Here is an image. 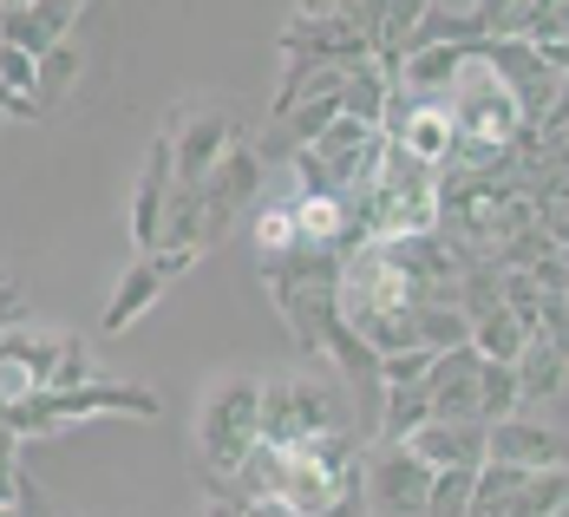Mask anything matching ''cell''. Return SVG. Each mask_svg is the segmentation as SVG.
Here are the masks:
<instances>
[{"mask_svg":"<svg viewBox=\"0 0 569 517\" xmlns=\"http://www.w3.org/2000/svg\"><path fill=\"white\" fill-rule=\"evenodd\" d=\"M262 446V380L256 374H223L197 400V478L203 491L236 485V471Z\"/></svg>","mask_w":569,"mask_h":517,"instance_id":"obj_1","label":"cell"},{"mask_svg":"<svg viewBox=\"0 0 569 517\" xmlns=\"http://www.w3.org/2000/svg\"><path fill=\"white\" fill-rule=\"evenodd\" d=\"M328 439H360V419L347 412V394L308 374H276L262 380V446L276 453H301V446H328Z\"/></svg>","mask_w":569,"mask_h":517,"instance_id":"obj_2","label":"cell"},{"mask_svg":"<svg viewBox=\"0 0 569 517\" xmlns=\"http://www.w3.org/2000/svg\"><path fill=\"white\" fill-rule=\"evenodd\" d=\"M353 223H360V242H406V236L439 230V171L387 145V165L373 190L353 203Z\"/></svg>","mask_w":569,"mask_h":517,"instance_id":"obj_3","label":"cell"},{"mask_svg":"<svg viewBox=\"0 0 569 517\" xmlns=\"http://www.w3.org/2000/svg\"><path fill=\"white\" fill-rule=\"evenodd\" d=\"M164 400L151 387H131V380H86V387H66V394H33L27 406L7 412V426L20 439H47V433H72L86 419H158Z\"/></svg>","mask_w":569,"mask_h":517,"instance_id":"obj_4","label":"cell"},{"mask_svg":"<svg viewBox=\"0 0 569 517\" xmlns=\"http://www.w3.org/2000/svg\"><path fill=\"white\" fill-rule=\"evenodd\" d=\"M373 27H380V7H360V0H341V7H295L282 27V59L288 66H367L373 59Z\"/></svg>","mask_w":569,"mask_h":517,"instance_id":"obj_5","label":"cell"},{"mask_svg":"<svg viewBox=\"0 0 569 517\" xmlns=\"http://www.w3.org/2000/svg\"><path fill=\"white\" fill-rule=\"evenodd\" d=\"M164 145H171L177 183H203V177L223 165V151L236 145V112H229L223 99H190V106L171 112Z\"/></svg>","mask_w":569,"mask_h":517,"instance_id":"obj_6","label":"cell"},{"mask_svg":"<svg viewBox=\"0 0 569 517\" xmlns=\"http://www.w3.org/2000/svg\"><path fill=\"white\" fill-rule=\"evenodd\" d=\"M360 498L367 517H426L432 465L412 459V446H373L360 453Z\"/></svg>","mask_w":569,"mask_h":517,"instance_id":"obj_7","label":"cell"},{"mask_svg":"<svg viewBox=\"0 0 569 517\" xmlns=\"http://www.w3.org/2000/svg\"><path fill=\"white\" fill-rule=\"evenodd\" d=\"M308 158H315V171L328 177L347 203H360V197L373 190L380 165H387V131H367V125H353V118H335V125L308 145Z\"/></svg>","mask_w":569,"mask_h":517,"instance_id":"obj_8","label":"cell"},{"mask_svg":"<svg viewBox=\"0 0 569 517\" xmlns=\"http://www.w3.org/2000/svg\"><path fill=\"white\" fill-rule=\"evenodd\" d=\"M183 269H197V256H183V249H158V256H138L124 276L112 282V295H106V315H99V328H106V341L112 335H131L158 301H164V288L183 276Z\"/></svg>","mask_w":569,"mask_h":517,"instance_id":"obj_9","label":"cell"},{"mask_svg":"<svg viewBox=\"0 0 569 517\" xmlns=\"http://www.w3.org/2000/svg\"><path fill=\"white\" fill-rule=\"evenodd\" d=\"M79 20H86L79 0H13V7H0V47H20V53L47 59L53 47L72 40Z\"/></svg>","mask_w":569,"mask_h":517,"instance_id":"obj_10","label":"cell"},{"mask_svg":"<svg viewBox=\"0 0 569 517\" xmlns=\"http://www.w3.org/2000/svg\"><path fill=\"white\" fill-rule=\"evenodd\" d=\"M171 190H177V165H171V145H164V131H158V145L144 151L138 183H131V242H138V256H158V236H164Z\"/></svg>","mask_w":569,"mask_h":517,"instance_id":"obj_11","label":"cell"},{"mask_svg":"<svg viewBox=\"0 0 569 517\" xmlns=\"http://www.w3.org/2000/svg\"><path fill=\"white\" fill-rule=\"evenodd\" d=\"M406 446L432 471H478L491 459V426H478V419H426Z\"/></svg>","mask_w":569,"mask_h":517,"instance_id":"obj_12","label":"cell"},{"mask_svg":"<svg viewBox=\"0 0 569 517\" xmlns=\"http://www.w3.org/2000/svg\"><path fill=\"white\" fill-rule=\"evenodd\" d=\"M491 459L517 465V471H557V465H569V439L557 433V426L517 412V419H505V426H491Z\"/></svg>","mask_w":569,"mask_h":517,"instance_id":"obj_13","label":"cell"},{"mask_svg":"<svg viewBox=\"0 0 569 517\" xmlns=\"http://www.w3.org/2000/svg\"><path fill=\"white\" fill-rule=\"evenodd\" d=\"M465 59L471 53H458V47H412V53L393 66V86L406 99H452Z\"/></svg>","mask_w":569,"mask_h":517,"instance_id":"obj_14","label":"cell"},{"mask_svg":"<svg viewBox=\"0 0 569 517\" xmlns=\"http://www.w3.org/2000/svg\"><path fill=\"white\" fill-rule=\"evenodd\" d=\"M517 400L523 406H550V400H569V360L543 335L523 341V360H517Z\"/></svg>","mask_w":569,"mask_h":517,"instance_id":"obj_15","label":"cell"},{"mask_svg":"<svg viewBox=\"0 0 569 517\" xmlns=\"http://www.w3.org/2000/svg\"><path fill=\"white\" fill-rule=\"evenodd\" d=\"M387 106H393V72L387 66H353L341 79V118H353V125H367V131H380L387 125Z\"/></svg>","mask_w":569,"mask_h":517,"instance_id":"obj_16","label":"cell"},{"mask_svg":"<svg viewBox=\"0 0 569 517\" xmlns=\"http://www.w3.org/2000/svg\"><path fill=\"white\" fill-rule=\"evenodd\" d=\"M530 335H537V328H523L511 308H498V315L471 321V354H478V360H491V367H517Z\"/></svg>","mask_w":569,"mask_h":517,"instance_id":"obj_17","label":"cell"},{"mask_svg":"<svg viewBox=\"0 0 569 517\" xmlns=\"http://www.w3.org/2000/svg\"><path fill=\"white\" fill-rule=\"evenodd\" d=\"M523 478L517 465L485 459L478 465V485H471V517H517V498H523Z\"/></svg>","mask_w":569,"mask_h":517,"instance_id":"obj_18","label":"cell"},{"mask_svg":"<svg viewBox=\"0 0 569 517\" xmlns=\"http://www.w3.org/2000/svg\"><path fill=\"white\" fill-rule=\"evenodd\" d=\"M530 223L550 236V249H569V177L537 171V183H530Z\"/></svg>","mask_w":569,"mask_h":517,"instance_id":"obj_19","label":"cell"},{"mask_svg":"<svg viewBox=\"0 0 569 517\" xmlns=\"http://www.w3.org/2000/svg\"><path fill=\"white\" fill-rule=\"evenodd\" d=\"M452 301H458V315H465V321L498 315V308H505V269H498V262H465Z\"/></svg>","mask_w":569,"mask_h":517,"instance_id":"obj_20","label":"cell"},{"mask_svg":"<svg viewBox=\"0 0 569 517\" xmlns=\"http://www.w3.org/2000/svg\"><path fill=\"white\" fill-rule=\"evenodd\" d=\"M412 335H419L426 354H452V347H471V321L458 308H446V301H419L412 308Z\"/></svg>","mask_w":569,"mask_h":517,"instance_id":"obj_21","label":"cell"},{"mask_svg":"<svg viewBox=\"0 0 569 517\" xmlns=\"http://www.w3.org/2000/svg\"><path fill=\"white\" fill-rule=\"evenodd\" d=\"M517 412H523V400H517V367L478 360V419H485V426H505Z\"/></svg>","mask_w":569,"mask_h":517,"instance_id":"obj_22","label":"cell"},{"mask_svg":"<svg viewBox=\"0 0 569 517\" xmlns=\"http://www.w3.org/2000/svg\"><path fill=\"white\" fill-rule=\"evenodd\" d=\"M79 72H86V53H79L72 40H66V47H53V53L40 59V92H33V99H40V112H53V106H66V99H72Z\"/></svg>","mask_w":569,"mask_h":517,"instance_id":"obj_23","label":"cell"},{"mask_svg":"<svg viewBox=\"0 0 569 517\" xmlns=\"http://www.w3.org/2000/svg\"><path fill=\"white\" fill-rule=\"evenodd\" d=\"M301 242H295V210L288 203H262L256 210V256L262 262H276V256H295Z\"/></svg>","mask_w":569,"mask_h":517,"instance_id":"obj_24","label":"cell"},{"mask_svg":"<svg viewBox=\"0 0 569 517\" xmlns=\"http://www.w3.org/2000/svg\"><path fill=\"white\" fill-rule=\"evenodd\" d=\"M471 485H478V471H432L426 517H471Z\"/></svg>","mask_w":569,"mask_h":517,"instance_id":"obj_25","label":"cell"},{"mask_svg":"<svg viewBox=\"0 0 569 517\" xmlns=\"http://www.w3.org/2000/svg\"><path fill=\"white\" fill-rule=\"evenodd\" d=\"M0 86L13 92V99H33L40 92V59L20 53V47H0ZM40 106V99H33Z\"/></svg>","mask_w":569,"mask_h":517,"instance_id":"obj_26","label":"cell"},{"mask_svg":"<svg viewBox=\"0 0 569 517\" xmlns=\"http://www.w3.org/2000/svg\"><path fill=\"white\" fill-rule=\"evenodd\" d=\"M563 40H569V0H537V20H530L523 47H563Z\"/></svg>","mask_w":569,"mask_h":517,"instance_id":"obj_27","label":"cell"},{"mask_svg":"<svg viewBox=\"0 0 569 517\" xmlns=\"http://www.w3.org/2000/svg\"><path fill=\"white\" fill-rule=\"evenodd\" d=\"M20 433L7 426V412H0V505H13V491H20V478H27V465H20Z\"/></svg>","mask_w":569,"mask_h":517,"instance_id":"obj_28","label":"cell"},{"mask_svg":"<svg viewBox=\"0 0 569 517\" xmlns=\"http://www.w3.org/2000/svg\"><path fill=\"white\" fill-rule=\"evenodd\" d=\"M20 321H27V295H20V282L0 269V335H7V328H20Z\"/></svg>","mask_w":569,"mask_h":517,"instance_id":"obj_29","label":"cell"},{"mask_svg":"<svg viewBox=\"0 0 569 517\" xmlns=\"http://www.w3.org/2000/svg\"><path fill=\"white\" fill-rule=\"evenodd\" d=\"M0 118H40V106H33V99H13V92L0 86Z\"/></svg>","mask_w":569,"mask_h":517,"instance_id":"obj_30","label":"cell"},{"mask_svg":"<svg viewBox=\"0 0 569 517\" xmlns=\"http://www.w3.org/2000/svg\"><path fill=\"white\" fill-rule=\"evenodd\" d=\"M537 59H543L557 79H569V40H563V47H537Z\"/></svg>","mask_w":569,"mask_h":517,"instance_id":"obj_31","label":"cell"},{"mask_svg":"<svg viewBox=\"0 0 569 517\" xmlns=\"http://www.w3.org/2000/svg\"><path fill=\"white\" fill-rule=\"evenodd\" d=\"M203 517H249V505H236V498H210Z\"/></svg>","mask_w":569,"mask_h":517,"instance_id":"obj_32","label":"cell"}]
</instances>
